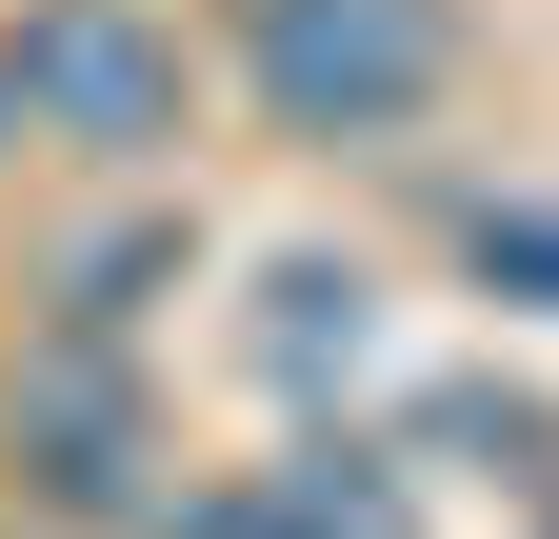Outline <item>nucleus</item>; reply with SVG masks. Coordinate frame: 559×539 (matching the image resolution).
<instances>
[{"mask_svg":"<svg viewBox=\"0 0 559 539\" xmlns=\"http://www.w3.org/2000/svg\"><path fill=\"white\" fill-rule=\"evenodd\" d=\"M0 100H21V141L160 160V141H180V40L140 21V0H40V21L0 40Z\"/></svg>","mask_w":559,"mask_h":539,"instance_id":"f03ea898","label":"nucleus"},{"mask_svg":"<svg viewBox=\"0 0 559 539\" xmlns=\"http://www.w3.org/2000/svg\"><path fill=\"white\" fill-rule=\"evenodd\" d=\"M360 340H380V280H360V260H280V280H260V360L280 380H360Z\"/></svg>","mask_w":559,"mask_h":539,"instance_id":"20e7f679","label":"nucleus"},{"mask_svg":"<svg viewBox=\"0 0 559 539\" xmlns=\"http://www.w3.org/2000/svg\"><path fill=\"white\" fill-rule=\"evenodd\" d=\"M140 539H300V500H280V480H200V500H160Z\"/></svg>","mask_w":559,"mask_h":539,"instance_id":"0eeeda50","label":"nucleus"},{"mask_svg":"<svg viewBox=\"0 0 559 539\" xmlns=\"http://www.w3.org/2000/svg\"><path fill=\"white\" fill-rule=\"evenodd\" d=\"M0 440L40 459V500H140V380H120V340H40L21 380H0Z\"/></svg>","mask_w":559,"mask_h":539,"instance_id":"7ed1b4c3","label":"nucleus"},{"mask_svg":"<svg viewBox=\"0 0 559 539\" xmlns=\"http://www.w3.org/2000/svg\"><path fill=\"white\" fill-rule=\"evenodd\" d=\"M0 141H21V100H0Z\"/></svg>","mask_w":559,"mask_h":539,"instance_id":"6e6552de","label":"nucleus"},{"mask_svg":"<svg viewBox=\"0 0 559 539\" xmlns=\"http://www.w3.org/2000/svg\"><path fill=\"white\" fill-rule=\"evenodd\" d=\"M260 480L300 500V539H419V500H400L380 440H300V459H260Z\"/></svg>","mask_w":559,"mask_h":539,"instance_id":"39448f33","label":"nucleus"},{"mask_svg":"<svg viewBox=\"0 0 559 539\" xmlns=\"http://www.w3.org/2000/svg\"><path fill=\"white\" fill-rule=\"evenodd\" d=\"M240 81L280 100V141H400L460 81L440 0H240Z\"/></svg>","mask_w":559,"mask_h":539,"instance_id":"f257e3e1","label":"nucleus"},{"mask_svg":"<svg viewBox=\"0 0 559 539\" xmlns=\"http://www.w3.org/2000/svg\"><path fill=\"white\" fill-rule=\"evenodd\" d=\"M460 260H479L500 300H539V320H559V200H479V220H460Z\"/></svg>","mask_w":559,"mask_h":539,"instance_id":"423d86ee","label":"nucleus"}]
</instances>
